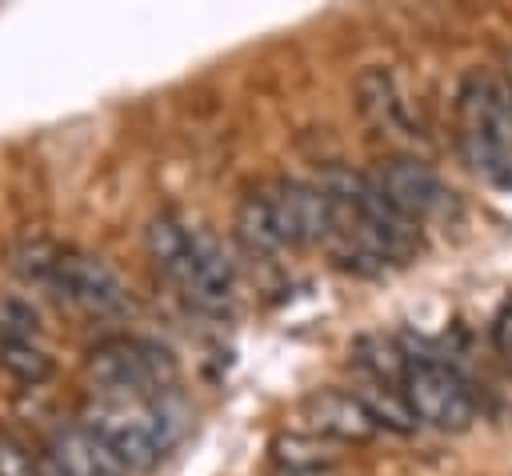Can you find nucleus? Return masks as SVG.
<instances>
[{
  "mask_svg": "<svg viewBox=\"0 0 512 476\" xmlns=\"http://www.w3.org/2000/svg\"><path fill=\"white\" fill-rule=\"evenodd\" d=\"M460 160L492 188L512 192V100L504 76L468 72L456 92Z\"/></svg>",
  "mask_w": 512,
  "mask_h": 476,
  "instance_id": "1",
  "label": "nucleus"
},
{
  "mask_svg": "<svg viewBox=\"0 0 512 476\" xmlns=\"http://www.w3.org/2000/svg\"><path fill=\"white\" fill-rule=\"evenodd\" d=\"M84 376L96 384V396L108 400H140L152 404L180 380V364L172 348L148 336H108L88 348Z\"/></svg>",
  "mask_w": 512,
  "mask_h": 476,
  "instance_id": "2",
  "label": "nucleus"
},
{
  "mask_svg": "<svg viewBox=\"0 0 512 476\" xmlns=\"http://www.w3.org/2000/svg\"><path fill=\"white\" fill-rule=\"evenodd\" d=\"M76 424L128 472V476H144L164 460L168 440L160 436L156 420H152V404L140 400H108L96 396L80 408Z\"/></svg>",
  "mask_w": 512,
  "mask_h": 476,
  "instance_id": "3",
  "label": "nucleus"
},
{
  "mask_svg": "<svg viewBox=\"0 0 512 476\" xmlns=\"http://www.w3.org/2000/svg\"><path fill=\"white\" fill-rule=\"evenodd\" d=\"M400 392L420 424H432L440 432H464L476 420V400L464 376L444 364L440 356H408Z\"/></svg>",
  "mask_w": 512,
  "mask_h": 476,
  "instance_id": "4",
  "label": "nucleus"
},
{
  "mask_svg": "<svg viewBox=\"0 0 512 476\" xmlns=\"http://www.w3.org/2000/svg\"><path fill=\"white\" fill-rule=\"evenodd\" d=\"M52 296L72 304L76 312L84 316H100V320H112V316H124L132 308V296L124 288V280L92 252H80V248H64L60 260H56V272L48 280Z\"/></svg>",
  "mask_w": 512,
  "mask_h": 476,
  "instance_id": "5",
  "label": "nucleus"
},
{
  "mask_svg": "<svg viewBox=\"0 0 512 476\" xmlns=\"http://www.w3.org/2000/svg\"><path fill=\"white\" fill-rule=\"evenodd\" d=\"M372 184L380 188V196L408 216L412 224H432V220H448L456 212V192L416 156H392L372 172Z\"/></svg>",
  "mask_w": 512,
  "mask_h": 476,
  "instance_id": "6",
  "label": "nucleus"
},
{
  "mask_svg": "<svg viewBox=\"0 0 512 476\" xmlns=\"http://www.w3.org/2000/svg\"><path fill=\"white\" fill-rule=\"evenodd\" d=\"M268 200L276 216V232L284 248L328 244L332 236V200L316 180H268Z\"/></svg>",
  "mask_w": 512,
  "mask_h": 476,
  "instance_id": "7",
  "label": "nucleus"
},
{
  "mask_svg": "<svg viewBox=\"0 0 512 476\" xmlns=\"http://www.w3.org/2000/svg\"><path fill=\"white\" fill-rule=\"evenodd\" d=\"M180 296L200 312H224L236 296V264L212 228H192V264Z\"/></svg>",
  "mask_w": 512,
  "mask_h": 476,
  "instance_id": "8",
  "label": "nucleus"
},
{
  "mask_svg": "<svg viewBox=\"0 0 512 476\" xmlns=\"http://www.w3.org/2000/svg\"><path fill=\"white\" fill-rule=\"evenodd\" d=\"M300 420H304V432H312L320 440H336V444H364V440L380 436L364 400L344 388H320V392L304 396Z\"/></svg>",
  "mask_w": 512,
  "mask_h": 476,
  "instance_id": "9",
  "label": "nucleus"
},
{
  "mask_svg": "<svg viewBox=\"0 0 512 476\" xmlns=\"http://www.w3.org/2000/svg\"><path fill=\"white\" fill-rule=\"evenodd\" d=\"M356 104L364 112V120L388 136H412V116H408V104L396 88V76L384 68V64H368L360 68L356 76Z\"/></svg>",
  "mask_w": 512,
  "mask_h": 476,
  "instance_id": "10",
  "label": "nucleus"
},
{
  "mask_svg": "<svg viewBox=\"0 0 512 476\" xmlns=\"http://www.w3.org/2000/svg\"><path fill=\"white\" fill-rule=\"evenodd\" d=\"M144 252L156 268V276H164L176 292L188 280V264H192V224H184L176 212H156L144 228Z\"/></svg>",
  "mask_w": 512,
  "mask_h": 476,
  "instance_id": "11",
  "label": "nucleus"
},
{
  "mask_svg": "<svg viewBox=\"0 0 512 476\" xmlns=\"http://www.w3.org/2000/svg\"><path fill=\"white\" fill-rule=\"evenodd\" d=\"M68 476H128L80 424H64L52 432L48 448H44Z\"/></svg>",
  "mask_w": 512,
  "mask_h": 476,
  "instance_id": "12",
  "label": "nucleus"
},
{
  "mask_svg": "<svg viewBox=\"0 0 512 476\" xmlns=\"http://www.w3.org/2000/svg\"><path fill=\"white\" fill-rule=\"evenodd\" d=\"M236 240L244 244V252L252 256H276L284 252L280 232H276V216H272V200H268V184H256L252 192H244V200L236 204Z\"/></svg>",
  "mask_w": 512,
  "mask_h": 476,
  "instance_id": "13",
  "label": "nucleus"
},
{
  "mask_svg": "<svg viewBox=\"0 0 512 476\" xmlns=\"http://www.w3.org/2000/svg\"><path fill=\"white\" fill-rule=\"evenodd\" d=\"M272 464L276 476H312V472H336L332 440H320L312 432H280L272 440Z\"/></svg>",
  "mask_w": 512,
  "mask_h": 476,
  "instance_id": "14",
  "label": "nucleus"
},
{
  "mask_svg": "<svg viewBox=\"0 0 512 476\" xmlns=\"http://www.w3.org/2000/svg\"><path fill=\"white\" fill-rule=\"evenodd\" d=\"M352 360H356L360 372H368V380H376V384H396V388H400L404 368H408V352H404L392 336H384V332L360 336V340L352 344Z\"/></svg>",
  "mask_w": 512,
  "mask_h": 476,
  "instance_id": "15",
  "label": "nucleus"
},
{
  "mask_svg": "<svg viewBox=\"0 0 512 476\" xmlns=\"http://www.w3.org/2000/svg\"><path fill=\"white\" fill-rule=\"evenodd\" d=\"M356 396L364 400V408H368V416L376 420L380 432H400V436H404V432H416V428H420L416 412L408 408V400H404V392H400L396 384H376V380H368Z\"/></svg>",
  "mask_w": 512,
  "mask_h": 476,
  "instance_id": "16",
  "label": "nucleus"
},
{
  "mask_svg": "<svg viewBox=\"0 0 512 476\" xmlns=\"http://www.w3.org/2000/svg\"><path fill=\"white\" fill-rule=\"evenodd\" d=\"M60 252H64V248H60L52 236H24V240L12 244V252H8V272H12L16 280H24V284H44V288H48Z\"/></svg>",
  "mask_w": 512,
  "mask_h": 476,
  "instance_id": "17",
  "label": "nucleus"
},
{
  "mask_svg": "<svg viewBox=\"0 0 512 476\" xmlns=\"http://www.w3.org/2000/svg\"><path fill=\"white\" fill-rule=\"evenodd\" d=\"M0 368L12 380L32 384V388L44 384V380H52V372H56L52 356L36 340H0Z\"/></svg>",
  "mask_w": 512,
  "mask_h": 476,
  "instance_id": "18",
  "label": "nucleus"
},
{
  "mask_svg": "<svg viewBox=\"0 0 512 476\" xmlns=\"http://www.w3.org/2000/svg\"><path fill=\"white\" fill-rule=\"evenodd\" d=\"M40 332V316L28 300L8 296L0 300V340H36Z\"/></svg>",
  "mask_w": 512,
  "mask_h": 476,
  "instance_id": "19",
  "label": "nucleus"
},
{
  "mask_svg": "<svg viewBox=\"0 0 512 476\" xmlns=\"http://www.w3.org/2000/svg\"><path fill=\"white\" fill-rule=\"evenodd\" d=\"M0 476H36V452L0 428Z\"/></svg>",
  "mask_w": 512,
  "mask_h": 476,
  "instance_id": "20",
  "label": "nucleus"
},
{
  "mask_svg": "<svg viewBox=\"0 0 512 476\" xmlns=\"http://www.w3.org/2000/svg\"><path fill=\"white\" fill-rule=\"evenodd\" d=\"M492 344H496L500 356L512 360V296H508V300L500 304V312L492 316Z\"/></svg>",
  "mask_w": 512,
  "mask_h": 476,
  "instance_id": "21",
  "label": "nucleus"
},
{
  "mask_svg": "<svg viewBox=\"0 0 512 476\" xmlns=\"http://www.w3.org/2000/svg\"><path fill=\"white\" fill-rule=\"evenodd\" d=\"M36 476H68V472H64L48 452H36Z\"/></svg>",
  "mask_w": 512,
  "mask_h": 476,
  "instance_id": "22",
  "label": "nucleus"
},
{
  "mask_svg": "<svg viewBox=\"0 0 512 476\" xmlns=\"http://www.w3.org/2000/svg\"><path fill=\"white\" fill-rule=\"evenodd\" d=\"M504 88H508V100H512V56H508V76H504Z\"/></svg>",
  "mask_w": 512,
  "mask_h": 476,
  "instance_id": "23",
  "label": "nucleus"
}]
</instances>
